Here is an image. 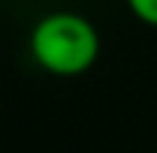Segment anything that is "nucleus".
<instances>
[{
	"label": "nucleus",
	"mask_w": 157,
	"mask_h": 153,
	"mask_svg": "<svg viewBox=\"0 0 157 153\" xmlns=\"http://www.w3.org/2000/svg\"><path fill=\"white\" fill-rule=\"evenodd\" d=\"M127 9H130L142 24L157 27V0H127Z\"/></svg>",
	"instance_id": "f03ea898"
},
{
	"label": "nucleus",
	"mask_w": 157,
	"mask_h": 153,
	"mask_svg": "<svg viewBox=\"0 0 157 153\" xmlns=\"http://www.w3.org/2000/svg\"><path fill=\"white\" fill-rule=\"evenodd\" d=\"M30 57L42 72L58 78L85 75L100 57L97 27L78 12H48L30 30Z\"/></svg>",
	"instance_id": "f257e3e1"
}]
</instances>
